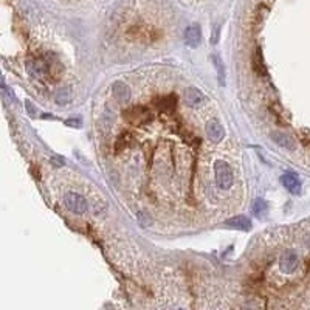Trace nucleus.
I'll use <instances>...</instances> for the list:
<instances>
[{
	"instance_id": "1",
	"label": "nucleus",
	"mask_w": 310,
	"mask_h": 310,
	"mask_svg": "<svg viewBox=\"0 0 310 310\" xmlns=\"http://www.w3.org/2000/svg\"><path fill=\"white\" fill-rule=\"evenodd\" d=\"M214 177H216V183H217L219 188L230 189L233 186V180H234L233 169L226 161L217 160L214 163Z\"/></svg>"
},
{
	"instance_id": "2",
	"label": "nucleus",
	"mask_w": 310,
	"mask_h": 310,
	"mask_svg": "<svg viewBox=\"0 0 310 310\" xmlns=\"http://www.w3.org/2000/svg\"><path fill=\"white\" fill-rule=\"evenodd\" d=\"M64 203L75 214H84L87 211V200L81 194H76V192H67L64 195Z\"/></svg>"
},
{
	"instance_id": "3",
	"label": "nucleus",
	"mask_w": 310,
	"mask_h": 310,
	"mask_svg": "<svg viewBox=\"0 0 310 310\" xmlns=\"http://www.w3.org/2000/svg\"><path fill=\"white\" fill-rule=\"evenodd\" d=\"M205 134H206L209 141L220 143L223 140V137H225V130H223L222 124L217 120H209L205 124Z\"/></svg>"
},
{
	"instance_id": "4",
	"label": "nucleus",
	"mask_w": 310,
	"mask_h": 310,
	"mask_svg": "<svg viewBox=\"0 0 310 310\" xmlns=\"http://www.w3.org/2000/svg\"><path fill=\"white\" fill-rule=\"evenodd\" d=\"M298 265H299V257H298L296 253H293V251L284 253V254L281 256V259H279V268H281V271L285 273V274L293 273V271L298 268Z\"/></svg>"
},
{
	"instance_id": "5",
	"label": "nucleus",
	"mask_w": 310,
	"mask_h": 310,
	"mask_svg": "<svg viewBox=\"0 0 310 310\" xmlns=\"http://www.w3.org/2000/svg\"><path fill=\"white\" fill-rule=\"evenodd\" d=\"M202 41V30L197 24H192L185 30V44L191 48L200 45Z\"/></svg>"
},
{
	"instance_id": "6",
	"label": "nucleus",
	"mask_w": 310,
	"mask_h": 310,
	"mask_svg": "<svg viewBox=\"0 0 310 310\" xmlns=\"http://www.w3.org/2000/svg\"><path fill=\"white\" fill-rule=\"evenodd\" d=\"M126 118L134 124H144V123H148V121L152 120L151 113L148 110H144L143 107H134V109L127 110Z\"/></svg>"
},
{
	"instance_id": "7",
	"label": "nucleus",
	"mask_w": 310,
	"mask_h": 310,
	"mask_svg": "<svg viewBox=\"0 0 310 310\" xmlns=\"http://www.w3.org/2000/svg\"><path fill=\"white\" fill-rule=\"evenodd\" d=\"M112 95L118 103L124 104L130 100V89L126 83H123V81H115V83L112 84Z\"/></svg>"
},
{
	"instance_id": "8",
	"label": "nucleus",
	"mask_w": 310,
	"mask_h": 310,
	"mask_svg": "<svg viewBox=\"0 0 310 310\" xmlns=\"http://www.w3.org/2000/svg\"><path fill=\"white\" fill-rule=\"evenodd\" d=\"M205 100V96L203 93L199 90V89H195V87H188L185 90V95H183V101L188 107H197L203 103Z\"/></svg>"
},
{
	"instance_id": "9",
	"label": "nucleus",
	"mask_w": 310,
	"mask_h": 310,
	"mask_svg": "<svg viewBox=\"0 0 310 310\" xmlns=\"http://www.w3.org/2000/svg\"><path fill=\"white\" fill-rule=\"evenodd\" d=\"M27 70L31 76H35V78H42L47 75L48 72V67H47V64L42 61V59H30L27 62Z\"/></svg>"
},
{
	"instance_id": "10",
	"label": "nucleus",
	"mask_w": 310,
	"mask_h": 310,
	"mask_svg": "<svg viewBox=\"0 0 310 310\" xmlns=\"http://www.w3.org/2000/svg\"><path fill=\"white\" fill-rule=\"evenodd\" d=\"M225 226L234 228V230H240V231H250L251 230V220L245 216H234L231 219L225 220Z\"/></svg>"
},
{
	"instance_id": "11",
	"label": "nucleus",
	"mask_w": 310,
	"mask_h": 310,
	"mask_svg": "<svg viewBox=\"0 0 310 310\" xmlns=\"http://www.w3.org/2000/svg\"><path fill=\"white\" fill-rule=\"evenodd\" d=\"M281 183L285 186V189H288L291 194H299L301 192V182L299 178L291 174V172H285L282 177H281Z\"/></svg>"
},
{
	"instance_id": "12",
	"label": "nucleus",
	"mask_w": 310,
	"mask_h": 310,
	"mask_svg": "<svg viewBox=\"0 0 310 310\" xmlns=\"http://www.w3.org/2000/svg\"><path fill=\"white\" fill-rule=\"evenodd\" d=\"M271 140L278 146H281L282 149H288V151L295 149V141H293L288 135L282 134V132H273L271 134Z\"/></svg>"
},
{
	"instance_id": "13",
	"label": "nucleus",
	"mask_w": 310,
	"mask_h": 310,
	"mask_svg": "<svg viewBox=\"0 0 310 310\" xmlns=\"http://www.w3.org/2000/svg\"><path fill=\"white\" fill-rule=\"evenodd\" d=\"M267 211H268V205L264 199H257L253 205V213L257 219L260 217H264L267 214Z\"/></svg>"
},
{
	"instance_id": "14",
	"label": "nucleus",
	"mask_w": 310,
	"mask_h": 310,
	"mask_svg": "<svg viewBox=\"0 0 310 310\" xmlns=\"http://www.w3.org/2000/svg\"><path fill=\"white\" fill-rule=\"evenodd\" d=\"M70 100H72L70 89H61L56 93V103L58 104H67V103H70Z\"/></svg>"
},
{
	"instance_id": "15",
	"label": "nucleus",
	"mask_w": 310,
	"mask_h": 310,
	"mask_svg": "<svg viewBox=\"0 0 310 310\" xmlns=\"http://www.w3.org/2000/svg\"><path fill=\"white\" fill-rule=\"evenodd\" d=\"M214 65H216V70H217V76H219V84L223 86L225 84V70H223V65L219 56H213Z\"/></svg>"
},
{
	"instance_id": "16",
	"label": "nucleus",
	"mask_w": 310,
	"mask_h": 310,
	"mask_svg": "<svg viewBox=\"0 0 310 310\" xmlns=\"http://www.w3.org/2000/svg\"><path fill=\"white\" fill-rule=\"evenodd\" d=\"M137 217H138V220L141 222V225H143V226H148V225H151V217H149V216H144L143 211H140V213L137 214Z\"/></svg>"
},
{
	"instance_id": "17",
	"label": "nucleus",
	"mask_w": 310,
	"mask_h": 310,
	"mask_svg": "<svg viewBox=\"0 0 310 310\" xmlns=\"http://www.w3.org/2000/svg\"><path fill=\"white\" fill-rule=\"evenodd\" d=\"M2 93H4V98H5V103H7V104H10V103H13V101H14V95L8 90V87H5V86H4Z\"/></svg>"
},
{
	"instance_id": "18",
	"label": "nucleus",
	"mask_w": 310,
	"mask_h": 310,
	"mask_svg": "<svg viewBox=\"0 0 310 310\" xmlns=\"http://www.w3.org/2000/svg\"><path fill=\"white\" fill-rule=\"evenodd\" d=\"M67 124H69V126H72V127H75V126H76V127H79V121H73V120H69V121H67Z\"/></svg>"
}]
</instances>
